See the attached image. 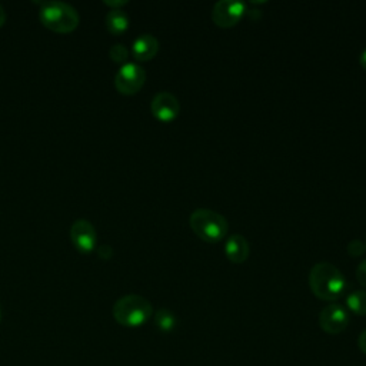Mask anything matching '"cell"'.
Listing matches in <instances>:
<instances>
[{
    "instance_id": "cell-1",
    "label": "cell",
    "mask_w": 366,
    "mask_h": 366,
    "mask_svg": "<svg viewBox=\"0 0 366 366\" xmlns=\"http://www.w3.org/2000/svg\"><path fill=\"white\" fill-rule=\"evenodd\" d=\"M309 286L316 297L322 300H336L346 289V279L335 264L319 262L310 269Z\"/></svg>"
},
{
    "instance_id": "cell-2",
    "label": "cell",
    "mask_w": 366,
    "mask_h": 366,
    "mask_svg": "<svg viewBox=\"0 0 366 366\" xmlns=\"http://www.w3.org/2000/svg\"><path fill=\"white\" fill-rule=\"evenodd\" d=\"M40 21L54 33L66 34L77 29L80 16L77 10L66 1H44L39 10Z\"/></svg>"
},
{
    "instance_id": "cell-3",
    "label": "cell",
    "mask_w": 366,
    "mask_h": 366,
    "mask_svg": "<svg viewBox=\"0 0 366 366\" xmlns=\"http://www.w3.org/2000/svg\"><path fill=\"white\" fill-rule=\"evenodd\" d=\"M114 320L126 327H139L153 315L152 303L140 295H126L117 299L112 309Z\"/></svg>"
},
{
    "instance_id": "cell-4",
    "label": "cell",
    "mask_w": 366,
    "mask_h": 366,
    "mask_svg": "<svg viewBox=\"0 0 366 366\" xmlns=\"http://www.w3.org/2000/svg\"><path fill=\"white\" fill-rule=\"evenodd\" d=\"M189 224L202 240L213 243L222 240L229 229L226 217L210 209H196L189 217Z\"/></svg>"
},
{
    "instance_id": "cell-5",
    "label": "cell",
    "mask_w": 366,
    "mask_h": 366,
    "mask_svg": "<svg viewBox=\"0 0 366 366\" xmlns=\"http://www.w3.org/2000/svg\"><path fill=\"white\" fill-rule=\"evenodd\" d=\"M146 81V71L144 69L134 63L127 61L120 66L114 76V87L122 94H134L137 93Z\"/></svg>"
},
{
    "instance_id": "cell-6",
    "label": "cell",
    "mask_w": 366,
    "mask_h": 366,
    "mask_svg": "<svg viewBox=\"0 0 366 366\" xmlns=\"http://www.w3.org/2000/svg\"><path fill=\"white\" fill-rule=\"evenodd\" d=\"M246 4L239 0H219L212 9V20L219 27L234 26L244 14Z\"/></svg>"
},
{
    "instance_id": "cell-7",
    "label": "cell",
    "mask_w": 366,
    "mask_h": 366,
    "mask_svg": "<svg viewBox=\"0 0 366 366\" xmlns=\"http://www.w3.org/2000/svg\"><path fill=\"white\" fill-rule=\"evenodd\" d=\"M319 325L323 332L329 335H337L347 327L349 313L342 305L330 303L320 310Z\"/></svg>"
},
{
    "instance_id": "cell-8",
    "label": "cell",
    "mask_w": 366,
    "mask_h": 366,
    "mask_svg": "<svg viewBox=\"0 0 366 366\" xmlns=\"http://www.w3.org/2000/svg\"><path fill=\"white\" fill-rule=\"evenodd\" d=\"M70 240L73 246L81 253H90L96 247L97 233L92 222L86 219H77L70 226Z\"/></svg>"
},
{
    "instance_id": "cell-9",
    "label": "cell",
    "mask_w": 366,
    "mask_h": 366,
    "mask_svg": "<svg viewBox=\"0 0 366 366\" xmlns=\"http://www.w3.org/2000/svg\"><path fill=\"white\" fill-rule=\"evenodd\" d=\"M150 110L157 120L172 122L177 117L180 112V104L174 94L169 92H160L152 99Z\"/></svg>"
},
{
    "instance_id": "cell-10",
    "label": "cell",
    "mask_w": 366,
    "mask_h": 366,
    "mask_svg": "<svg viewBox=\"0 0 366 366\" xmlns=\"http://www.w3.org/2000/svg\"><path fill=\"white\" fill-rule=\"evenodd\" d=\"M159 51V40L150 33L139 34L132 44V54L139 61L153 59Z\"/></svg>"
},
{
    "instance_id": "cell-11",
    "label": "cell",
    "mask_w": 366,
    "mask_h": 366,
    "mask_svg": "<svg viewBox=\"0 0 366 366\" xmlns=\"http://www.w3.org/2000/svg\"><path fill=\"white\" fill-rule=\"evenodd\" d=\"M249 242L242 234H232L224 243L226 257L233 263H243L249 257Z\"/></svg>"
},
{
    "instance_id": "cell-12",
    "label": "cell",
    "mask_w": 366,
    "mask_h": 366,
    "mask_svg": "<svg viewBox=\"0 0 366 366\" xmlns=\"http://www.w3.org/2000/svg\"><path fill=\"white\" fill-rule=\"evenodd\" d=\"M104 24L109 33L119 36L129 29V16L123 9H112L106 14Z\"/></svg>"
},
{
    "instance_id": "cell-13",
    "label": "cell",
    "mask_w": 366,
    "mask_h": 366,
    "mask_svg": "<svg viewBox=\"0 0 366 366\" xmlns=\"http://www.w3.org/2000/svg\"><path fill=\"white\" fill-rule=\"evenodd\" d=\"M154 325L160 332L169 333L177 326V317L172 310L162 307L154 312Z\"/></svg>"
},
{
    "instance_id": "cell-14",
    "label": "cell",
    "mask_w": 366,
    "mask_h": 366,
    "mask_svg": "<svg viewBox=\"0 0 366 366\" xmlns=\"http://www.w3.org/2000/svg\"><path fill=\"white\" fill-rule=\"evenodd\" d=\"M346 305L352 313L357 316H366V290L357 289L350 292L346 296Z\"/></svg>"
},
{
    "instance_id": "cell-15",
    "label": "cell",
    "mask_w": 366,
    "mask_h": 366,
    "mask_svg": "<svg viewBox=\"0 0 366 366\" xmlns=\"http://www.w3.org/2000/svg\"><path fill=\"white\" fill-rule=\"evenodd\" d=\"M109 56L110 59L114 61V63H120V64H124L127 63V57H129V50L124 44L122 43H116L110 47L109 50Z\"/></svg>"
},
{
    "instance_id": "cell-16",
    "label": "cell",
    "mask_w": 366,
    "mask_h": 366,
    "mask_svg": "<svg viewBox=\"0 0 366 366\" xmlns=\"http://www.w3.org/2000/svg\"><path fill=\"white\" fill-rule=\"evenodd\" d=\"M347 252H349L350 256L357 257V256H360V254H363L366 252V244L362 240H359V239H353L347 244Z\"/></svg>"
},
{
    "instance_id": "cell-17",
    "label": "cell",
    "mask_w": 366,
    "mask_h": 366,
    "mask_svg": "<svg viewBox=\"0 0 366 366\" xmlns=\"http://www.w3.org/2000/svg\"><path fill=\"white\" fill-rule=\"evenodd\" d=\"M356 277H357V282L366 287V259L362 260L357 267H356Z\"/></svg>"
},
{
    "instance_id": "cell-18",
    "label": "cell",
    "mask_w": 366,
    "mask_h": 366,
    "mask_svg": "<svg viewBox=\"0 0 366 366\" xmlns=\"http://www.w3.org/2000/svg\"><path fill=\"white\" fill-rule=\"evenodd\" d=\"M97 254H99L103 260H107V259H110V257L113 256V249H112V246H109V244H102V246L97 249Z\"/></svg>"
},
{
    "instance_id": "cell-19",
    "label": "cell",
    "mask_w": 366,
    "mask_h": 366,
    "mask_svg": "<svg viewBox=\"0 0 366 366\" xmlns=\"http://www.w3.org/2000/svg\"><path fill=\"white\" fill-rule=\"evenodd\" d=\"M357 347L360 349L362 353L366 355V329L357 337Z\"/></svg>"
},
{
    "instance_id": "cell-20",
    "label": "cell",
    "mask_w": 366,
    "mask_h": 366,
    "mask_svg": "<svg viewBox=\"0 0 366 366\" xmlns=\"http://www.w3.org/2000/svg\"><path fill=\"white\" fill-rule=\"evenodd\" d=\"M104 4L110 6L112 9H122L123 6L127 4V0H114V1L113 0H106Z\"/></svg>"
},
{
    "instance_id": "cell-21",
    "label": "cell",
    "mask_w": 366,
    "mask_h": 366,
    "mask_svg": "<svg viewBox=\"0 0 366 366\" xmlns=\"http://www.w3.org/2000/svg\"><path fill=\"white\" fill-rule=\"evenodd\" d=\"M6 19H7L6 10H4L3 4H0V27H3V26H4V23H6Z\"/></svg>"
},
{
    "instance_id": "cell-22",
    "label": "cell",
    "mask_w": 366,
    "mask_h": 366,
    "mask_svg": "<svg viewBox=\"0 0 366 366\" xmlns=\"http://www.w3.org/2000/svg\"><path fill=\"white\" fill-rule=\"evenodd\" d=\"M359 63H360L362 67L366 70V49L360 53V56H359Z\"/></svg>"
},
{
    "instance_id": "cell-23",
    "label": "cell",
    "mask_w": 366,
    "mask_h": 366,
    "mask_svg": "<svg viewBox=\"0 0 366 366\" xmlns=\"http://www.w3.org/2000/svg\"><path fill=\"white\" fill-rule=\"evenodd\" d=\"M0 317H1V307H0Z\"/></svg>"
}]
</instances>
